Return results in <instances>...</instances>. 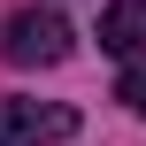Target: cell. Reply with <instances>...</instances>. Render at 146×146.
<instances>
[{
	"instance_id": "cell-2",
	"label": "cell",
	"mask_w": 146,
	"mask_h": 146,
	"mask_svg": "<svg viewBox=\"0 0 146 146\" xmlns=\"http://www.w3.org/2000/svg\"><path fill=\"white\" fill-rule=\"evenodd\" d=\"M77 131V108L62 100H0V146H46Z\"/></svg>"
},
{
	"instance_id": "cell-1",
	"label": "cell",
	"mask_w": 146,
	"mask_h": 146,
	"mask_svg": "<svg viewBox=\"0 0 146 146\" xmlns=\"http://www.w3.org/2000/svg\"><path fill=\"white\" fill-rule=\"evenodd\" d=\"M69 46H77V31H69L54 8L8 15V38H0V54H8L15 69H54V62H69Z\"/></svg>"
},
{
	"instance_id": "cell-4",
	"label": "cell",
	"mask_w": 146,
	"mask_h": 146,
	"mask_svg": "<svg viewBox=\"0 0 146 146\" xmlns=\"http://www.w3.org/2000/svg\"><path fill=\"white\" fill-rule=\"evenodd\" d=\"M115 100L131 108V115H146V62L131 54V69H123V85H115Z\"/></svg>"
},
{
	"instance_id": "cell-3",
	"label": "cell",
	"mask_w": 146,
	"mask_h": 146,
	"mask_svg": "<svg viewBox=\"0 0 146 146\" xmlns=\"http://www.w3.org/2000/svg\"><path fill=\"white\" fill-rule=\"evenodd\" d=\"M100 46L108 54H146V0H108V15H100Z\"/></svg>"
}]
</instances>
